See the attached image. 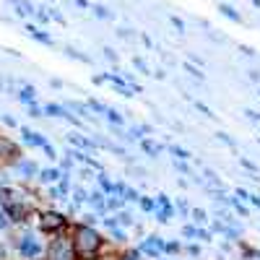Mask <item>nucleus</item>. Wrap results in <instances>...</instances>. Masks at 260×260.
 <instances>
[{
  "label": "nucleus",
  "instance_id": "nucleus-6",
  "mask_svg": "<svg viewBox=\"0 0 260 260\" xmlns=\"http://www.w3.org/2000/svg\"><path fill=\"white\" fill-rule=\"evenodd\" d=\"M115 260H141V257H138L136 252H120V255H117Z\"/></svg>",
  "mask_w": 260,
  "mask_h": 260
},
{
  "label": "nucleus",
  "instance_id": "nucleus-5",
  "mask_svg": "<svg viewBox=\"0 0 260 260\" xmlns=\"http://www.w3.org/2000/svg\"><path fill=\"white\" fill-rule=\"evenodd\" d=\"M18 252L24 255V257H31V260H34V257L42 252V247L34 242V237H24V240L18 242Z\"/></svg>",
  "mask_w": 260,
  "mask_h": 260
},
{
  "label": "nucleus",
  "instance_id": "nucleus-2",
  "mask_svg": "<svg viewBox=\"0 0 260 260\" xmlns=\"http://www.w3.org/2000/svg\"><path fill=\"white\" fill-rule=\"evenodd\" d=\"M45 260H78L71 237H68V234H55L52 240L47 242Z\"/></svg>",
  "mask_w": 260,
  "mask_h": 260
},
{
  "label": "nucleus",
  "instance_id": "nucleus-1",
  "mask_svg": "<svg viewBox=\"0 0 260 260\" xmlns=\"http://www.w3.org/2000/svg\"><path fill=\"white\" fill-rule=\"evenodd\" d=\"M71 242H73V250L78 255V260H99L102 252L107 250V240L94 229V226H71L68 232Z\"/></svg>",
  "mask_w": 260,
  "mask_h": 260
},
{
  "label": "nucleus",
  "instance_id": "nucleus-3",
  "mask_svg": "<svg viewBox=\"0 0 260 260\" xmlns=\"http://www.w3.org/2000/svg\"><path fill=\"white\" fill-rule=\"evenodd\" d=\"M39 229L45 234H62L65 229H68V221H65L62 213H55V211H45L39 216Z\"/></svg>",
  "mask_w": 260,
  "mask_h": 260
},
{
  "label": "nucleus",
  "instance_id": "nucleus-4",
  "mask_svg": "<svg viewBox=\"0 0 260 260\" xmlns=\"http://www.w3.org/2000/svg\"><path fill=\"white\" fill-rule=\"evenodd\" d=\"M18 161V146L8 138H0V164H13Z\"/></svg>",
  "mask_w": 260,
  "mask_h": 260
}]
</instances>
